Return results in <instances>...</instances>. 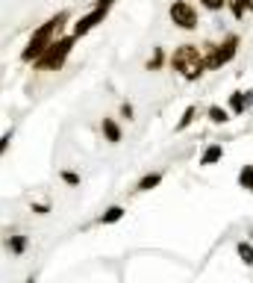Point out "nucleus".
Listing matches in <instances>:
<instances>
[{
    "instance_id": "obj_1",
    "label": "nucleus",
    "mask_w": 253,
    "mask_h": 283,
    "mask_svg": "<svg viewBox=\"0 0 253 283\" xmlns=\"http://www.w3.org/2000/svg\"><path fill=\"white\" fill-rule=\"evenodd\" d=\"M65 21H68V12H59V15H53L50 21H45L39 30L30 35L27 47L21 50V59H24V62H35V59H39V56L56 42V32H59V27H62Z\"/></svg>"
},
{
    "instance_id": "obj_2",
    "label": "nucleus",
    "mask_w": 253,
    "mask_h": 283,
    "mask_svg": "<svg viewBox=\"0 0 253 283\" xmlns=\"http://www.w3.org/2000/svg\"><path fill=\"white\" fill-rule=\"evenodd\" d=\"M171 68L177 71L183 80H200L203 71H206V56L197 45H179L174 53H171Z\"/></svg>"
},
{
    "instance_id": "obj_3",
    "label": "nucleus",
    "mask_w": 253,
    "mask_h": 283,
    "mask_svg": "<svg viewBox=\"0 0 253 283\" xmlns=\"http://www.w3.org/2000/svg\"><path fill=\"white\" fill-rule=\"evenodd\" d=\"M74 35H65V39H56L39 59H35L32 65L39 68V71H59L62 65H65V59L71 56V50H74Z\"/></svg>"
},
{
    "instance_id": "obj_4",
    "label": "nucleus",
    "mask_w": 253,
    "mask_h": 283,
    "mask_svg": "<svg viewBox=\"0 0 253 283\" xmlns=\"http://www.w3.org/2000/svg\"><path fill=\"white\" fill-rule=\"evenodd\" d=\"M236 50H238V35H227L221 45H206V53H203L206 56V71L224 68L236 56Z\"/></svg>"
},
{
    "instance_id": "obj_5",
    "label": "nucleus",
    "mask_w": 253,
    "mask_h": 283,
    "mask_svg": "<svg viewBox=\"0 0 253 283\" xmlns=\"http://www.w3.org/2000/svg\"><path fill=\"white\" fill-rule=\"evenodd\" d=\"M168 15H171V24H174L177 30H186V32H192V30H197V27H200L197 9L189 3V0H174V3H171V9H168Z\"/></svg>"
},
{
    "instance_id": "obj_6",
    "label": "nucleus",
    "mask_w": 253,
    "mask_h": 283,
    "mask_svg": "<svg viewBox=\"0 0 253 283\" xmlns=\"http://www.w3.org/2000/svg\"><path fill=\"white\" fill-rule=\"evenodd\" d=\"M112 6H115V0H97L94 9H91L89 15H83V18L74 24V32H71V35H74V39H83V35H89L97 24H103V18L109 15V9H112Z\"/></svg>"
},
{
    "instance_id": "obj_7",
    "label": "nucleus",
    "mask_w": 253,
    "mask_h": 283,
    "mask_svg": "<svg viewBox=\"0 0 253 283\" xmlns=\"http://www.w3.org/2000/svg\"><path fill=\"white\" fill-rule=\"evenodd\" d=\"M224 159V148L218 145V142H212V145H206L203 148V154H200V159H197V165H203V168H209V165H218Z\"/></svg>"
},
{
    "instance_id": "obj_8",
    "label": "nucleus",
    "mask_w": 253,
    "mask_h": 283,
    "mask_svg": "<svg viewBox=\"0 0 253 283\" xmlns=\"http://www.w3.org/2000/svg\"><path fill=\"white\" fill-rule=\"evenodd\" d=\"M100 130H103V136H106V142H109V145H118V142L124 139V130H121V124H118L115 118H103V121H100Z\"/></svg>"
},
{
    "instance_id": "obj_9",
    "label": "nucleus",
    "mask_w": 253,
    "mask_h": 283,
    "mask_svg": "<svg viewBox=\"0 0 253 283\" xmlns=\"http://www.w3.org/2000/svg\"><path fill=\"white\" fill-rule=\"evenodd\" d=\"M27 248H30V236H24V233H12V236L6 239V251H9L12 257L27 254Z\"/></svg>"
},
{
    "instance_id": "obj_10",
    "label": "nucleus",
    "mask_w": 253,
    "mask_h": 283,
    "mask_svg": "<svg viewBox=\"0 0 253 283\" xmlns=\"http://www.w3.org/2000/svg\"><path fill=\"white\" fill-rule=\"evenodd\" d=\"M124 216H127V209H124L121 204H112L109 209H103V216H100L97 221H100V224H118Z\"/></svg>"
},
{
    "instance_id": "obj_11",
    "label": "nucleus",
    "mask_w": 253,
    "mask_h": 283,
    "mask_svg": "<svg viewBox=\"0 0 253 283\" xmlns=\"http://www.w3.org/2000/svg\"><path fill=\"white\" fill-rule=\"evenodd\" d=\"M227 6H230V12H233L236 21H244V15L253 12V3H250V0H227Z\"/></svg>"
},
{
    "instance_id": "obj_12",
    "label": "nucleus",
    "mask_w": 253,
    "mask_h": 283,
    "mask_svg": "<svg viewBox=\"0 0 253 283\" xmlns=\"http://www.w3.org/2000/svg\"><path fill=\"white\" fill-rule=\"evenodd\" d=\"M162 183V171H153V174H144L141 180L135 183V192H150V189H156Z\"/></svg>"
},
{
    "instance_id": "obj_13",
    "label": "nucleus",
    "mask_w": 253,
    "mask_h": 283,
    "mask_svg": "<svg viewBox=\"0 0 253 283\" xmlns=\"http://www.w3.org/2000/svg\"><path fill=\"white\" fill-rule=\"evenodd\" d=\"M206 115H209L212 124H227L230 121V110H224V106H218V103H212L206 110Z\"/></svg>"
},
{
    "instance_id": "obj_14",
    "label": "nucleus",
    "mask_w": 253,
    "mask_h": 283,
    "mask_svg": "<svg viewBox=\"0 0 253 283\" xmlns=\"http://www.w3.org/2000/svg\"><path fill=\"white\" fill-rule=\"evenodd\" d=\"M230 110H233L236 115H244V112H247V103H244V92H233V94H230Z\"/></svg>"
},
{
    "instance_id": "obj_15",
    "label": "nucleus",
    "mask_w": 253,
    "mask_h": 283,
    "mask_svg": "<svg viewBox=\"0 0 253 283\" xmlns=\"http://www.w3.org/2000/svg\"><path fill=\"white\" fill-rule=\"evenodd\" d=\"M236 254L241 257V263H244V266H253V245H250V242H244V239H241V242L236 245Z\"/></svg>"
},
{
    "instance_id": "obj_16",
    "label": "nucleus",
    "mask_w": 253,
    "mask_h": 283,
    "mask_svg": "<svg viewBox=\"0 0 253 283\" xmlns=\"http://www.w3.org/2000/svg\"><path fill=\"white\" fill-rule=\"evenodd\" d=\"M238 186L247 189V192H253V165H241V171H238Z\"/></svg>"
},
{
    "instance_id": "obj_17",
    "label": "nucleus",
    "mask_w": 253,
    "mask_h": 283,
    "mask_svg": "<svg viewBox=\"0 0 253 283\" xmlns=\"http://www.w3.org/2000/svg\"><path fill=\"white\" fill-rule=\"evenodd\" d=\"M194 115H197V106H186V112H183V118L177 121V127H174V130H177V133H183V130H186V127H189V124L194 121Z\"/></svg>"
},
{
    "instance_id": "obj_18",
    "label": "nucleus",
    "mask_w": 253,
    "mask_h": 283,
    "mask_svg": "<svg viewBox=\"0 0 253 283\" xmlns=\"http://www.w3.org/2000/svg\"><path fill=\"white\" fill-rule=\"evenodd\" d=\"M200 6L209 9V12H221V9L227 6V0H200Z\"/></svg>"
},
{
    "instance_id": "obj_19",
    "label": "nucleus",
    "mask_w": 253,
    "mask_h": 283,
    "mask_svg": "<svg viewBox=\"0 0 253 283\" xmlns=\"http://www.w3.org/2000/svg\"><path fill=\"white\" fill-rule=\"evenodd\" d=\"M162 59H165V53H162V47H156L153 50V59H148V71H156L162 65Z\"/></svg>"
},
{
    "instance_id": "obj_20",
    "label": "nucleus",
    "mask_w": 253,
    "mask_h": 283,
    "mask_svg": "<svg viewBox=\"0 0 253 283\" xmlns=\"http://www.w3.org/2000/svg\"><path fill=\"white\" fill-rule=\"evenodd\" d=\"M59 177H62L68 186H80V174L77 171H59Z\"/></svg>"
},
{
    "instance_id": "obj_21",
    "label": "nucleus",
    "mask_w": 253,
    "mask_h": 283,
    "mask_svg": "<svg viewBox=\"0 0 253 283\" xmlns=\"http://www.w3.org/2000/svg\"><path fill=\"white\" fill-rule=\"evenodd\" d=\"M12 136H15V130H12V127H9L3 136H0V157H3V154H6V148L12 145Z\"/></svg>"
},
{
    "instance_id": "obj_22",
    "label": "nucleus",
    "mask_w": 253,
    "mask_h": 283,
    "mask_svg": "<svg viewBox=\"0 0 253 283\" xmlns=\"http://www.w3.org/2000/svg\"><path fill=\"white\" fill-rule=\"evenodd\" d=\"M121 115H124L127 121H133V115H135V112H133V103H121Z\"/></svg>"
},
{
    "instance_id": "obj_23",
    "label": "nucleus",
    "mask_w": 253,
    "mask_h": 283,
    "mask_svg": "<svg viewBox=\"0 0 253 283\" xmlns=\"http://www.w3.org/2000/svg\"><path fill=\"white\" fill-rule=\"evenodd\" d=\"M32 212H35V216H47L50 206H47V204H32Z\"/></svg>"
},
{
    "instance_id": "obj_24",
    "label": "nucleus",
    "mask_w": 253,
    "mask_h": 283,
    "mask_svg": "<svg viewBox=\"0 0 253 283\" xmlns=\"http://www.w3.org/2000/svg\"><path fill=\"white\" fill-rule=\"evenodd\" d=\"M244 103H247V110H250V106H253V89L247 92V97H244Z\"/></svg>"
},
{
    "instance_id": "obj_25",
    "label": "nucleus",
    "mask_w": 253,
    "mask_h": 283,
    "mask_svg": "<svg viewBox=\"0 0 253 283\" xmlns=\"http://www.w3.org/2000/svg\"><path fill=\"white\" fill-rule=\"evenodd\" d=\"M27 283H35V280H32V277H30V280H27Z\"/></svg>"
}]
</instances>
